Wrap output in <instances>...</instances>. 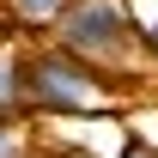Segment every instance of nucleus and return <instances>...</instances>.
Segmentation results:
<instances>
[{"mask_svg":"<svg viewBox=\"0 0 158 158\" xmlns=\"http://www.w3.org/2000/svg\"><path fill=\"white\" fill-rule=\"evenodd\" d=\"M55 31H61V49H73L79 61H116L134 43L122 0H73V6L55 12Z\"/></svg>","mask_w":158,"mask_h":158,"instance_id":"nucleus-1","label":"nucleus"},{"mask_svg":"<svg viewBox=\"0 0 158 158\" xmlns=\"http://www.w3.org/2000/svg\"><path fill=\"white\" fill-rule=\"evenodd\" d=\"M19 73H24V98L43 103V110H98L103 103V85L91 79V67L73 49L37 55V61H24Z\"/></svg>","mask_w":158,"mask_h":158,"instance_id":"nucleus-2","label":"nucleus"},{"mask_svg":"<svg viewBox=\"0 0 158 158\" xmlns=\"http://www.w3.org/2000/svg\"><path fill=\"white\" fill-rule=\"evenodd\" d=\"M6 6H12L19 19H55V12L67 6V0H6Z\"/></svg>","mask_w":158,"mask_h":158,"instance_id":"nucleus-3","label":"nucleus"},{"mask_svg":"<svg viewBox=\"0 0 158 158\" xmlns=\"http://www.w3.org/2000/svg\"><path fill=\"white\" fill-rule=\"evenodd\" d=\"M0 158H19V140H12V128H0Z\"/></svg>","mask_w":158,"mask_h":158,"instance_id":"nucleus-4","label":"nucleus"},{"mask_svg":"<svg viewBox=\"0 0 158 158\" xmlns=\"http://www.w3.org/2000/svg\"><path fill=\"white\" fill-rule=\"evenodd\" d=\"M122 158H158V152H146V146H128V152H122Z\"/></svg>","mask_w":158,"mask_h":158,"instance_id":"nucleus-5","label":"nucleus"},{"mask_svg":"<svg viewBox=\"0 0 158 158\" xmlns=\"http://www.w3.org/2000/svg\"><path fill=\"white\" fill-rule=\"evenodd\" d=\"M146 49H152V55H158V24H152V31H146Z\"/></svg>","mask_w":158,"mask_h":158,"instance_id":"nucleus-6","label":"nucleus"}]
</instances>
